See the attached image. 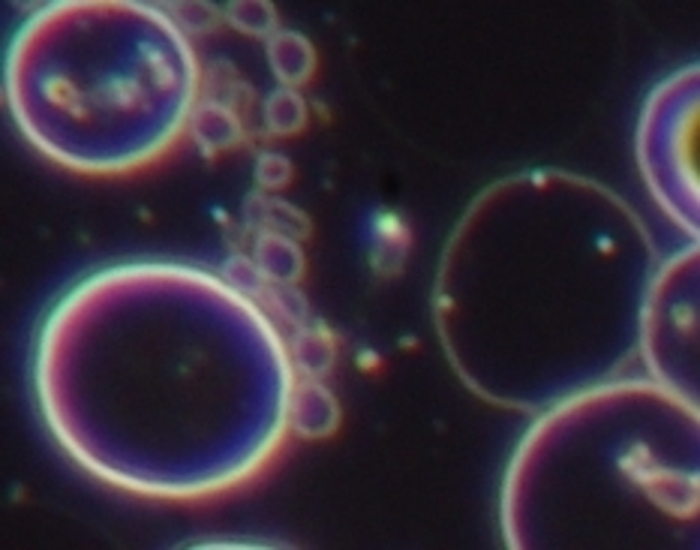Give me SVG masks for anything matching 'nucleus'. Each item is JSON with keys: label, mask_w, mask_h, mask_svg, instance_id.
<instances>
[{"label": "nucleus", "mask_w": 700, "mask_h": 550, "mask_svg": "<svg viewBox=\"0 0 700 550\" xmlns=\"http://www.w3.org/2000/svg\"><path fill=\"white\" fill-rule=\"evenodd\" d=\"M244 222L253 232H274L286 238H307L310 220L295 205L271 199L265 193H250L244 202Z\"/></svg>", "instance_id": "f257e3e1"}, {"label": "nucleus", "mask_w": 700, "mask_h": 550, "mask_svg": "<svg viewBox=\"0 0 700 550\" xmlns=\"http://www.w3.org/2000/svg\"><path fill=\"white\" fill-rule=\"evenodd\" d=\"M256 265L268 283H295L303 271V256L298 244L286 234H256Z\"/></svg>", "instance_id": "f03ea898"}, {"label": "nucleus", "mask_w": 700, "mask_h": 550, "mask_svg": "<svg viewBox=\"0 0 700 550\" xmlns=\"http://www.w3.org/2000/svg\"><path fill=\"white\" fill-rule=\"evenodd\" d=\"M268 58L274 72L280 76L283 82H307L313 72V51L310 43L301 39L298 34H271L268 39Z\"/></svg>", "instance_id": "7ed1b4c3"}, {"label": "nucleus", "mask_w": 700, "mask_h": 550, "mask_svg": "<svg viewBox=\"0 0 700 550\" xmlns=\"http://www.w3.org/2000/svg\"><path fill=\"white\" fill-rule=\"evenodd\" d=\"M292 355L303 376H325L334 367V337L319 325H301L292 337Z\"/></svg>", "instance_id": "20e7f679"}, {"label": "nucleus", "mask_w": 700, "mask_h": 550, "mask_svg": "<svg viewBox=\"0 0 700 550\" xmlns=\"http://www.w3.org/2000/svg\"><path fill=\"white\" fill-rule=\"evenodd\" d=\"M307 124V106L295 91H274L265 100V127L271 136H295Z\"/></svg>", "instance_id": "39448f33"}, {"label": "nucleus", "mask_w": 700, "mask_h": 550, "mask_svg": "<svg viewBox=\"0 0 700 550\" xmlns=\"http://www.w3.org/2000/svg\"><path fill=\"white\" fill-rule=\"evenodd\" d=\"M265 305L283 319V322H289V325H307V313H310V307L303 301V295L295 289V283H274V286H265V293L259 295Z\"/></svg>", "instance_id": "423d86ee"}, {"label": "nucleus", "mask_w": 700, "mask_h": 550, "mask_svg": "<svg viewBox=\"0 0 700 550\" xmlns=\"http://www.w3.org/2000/svg\"><path fill=\"white\" fill-rule=\"evenodd\" d=\"M229 22L234 31L250 36H265L277 24L271 3H232L229 7Z\"/></svg>", "instance_id": "0eeeda50"}, {"label": "nucleus", "mask_w": 700, "mask_h": 550, "mask_svg": "<svg viewBox=\"0 0 700 550\" xmlns=\"http://www.w3.org/2000/svg\"><path fill=\"white\" fill-rule=\"evenodd\" d=\"M222 274L229 277V283H232L238 293L256 295V298L265 293V286H268L265 274L259 271L256 259H250V256H232L226 265H222Z\"/></svg>", "instance_id": "6e6552de"}, {"label": "nucleus", "mask_w": 700, "mask_h": 550, "mask_svg": "<svg viewBox=\"0 0 700 550\" xmlns=\"http://www.w3.org/2000/svg\"><path fill=\"white\" fill-rule=\"evenodd\" d=\"M292 172L295 169H292V163H289V157H283V153L265 151L256 160V181L262 190L289 187Z\"/></svg>", "instance_id": "1a4fd4ad"}, {"label": "nucleus", "mask_w": 700, "mask_h": 550, "mask_svg": "<svg viewBox=\"0 0 700 550\" xmlns=\"http://www.w3.org/2000/svg\"><path fill=\"white\" fill-rule=\"evenodd\" d=\"M177 19L184 24V31L190 34H205V31H214L220 24V12L214 3H184L177 7Z\"/></svg>", "instance_id": "9d476101"}]
</instances>
